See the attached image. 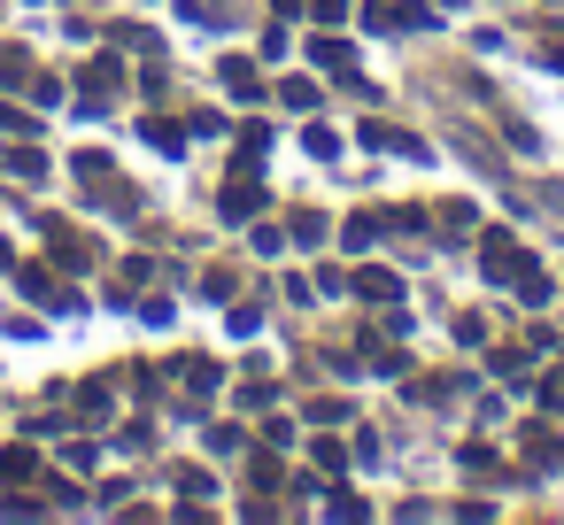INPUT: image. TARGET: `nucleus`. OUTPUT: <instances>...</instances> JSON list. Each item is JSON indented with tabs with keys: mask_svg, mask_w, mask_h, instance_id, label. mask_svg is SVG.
Returning <instances> with one entry per match:
<instances>
[{
	"mask_svg": "<svg viewBox=\"0 0 564 525\" xmlns=\"http://www.w3.org/2000/svg\"><path fill=\"white\" fill-rule=\"evenodd\" d=\"M479 271H487V286H510L518 302H541L549 294V278H541V263L510 240V232H487V248H479Z\"/></svg>",
	"mask_w": 564,
	"mask_h": 525,
	"instance_id": "obj_1",
	"label": "nucleus"
},
{
	"mask_svg": "<svg viewBox=\"0 0 564 525\" xmlns=\"http://www.w3.org/2000/svg\"><path fill=\"white\" fill-rule=\"evenodd\" d=\"M263 201H271V186H263V178H256L248 163H240V171H232V186L217 194V209H225L232 225H240V217H263Z\"/></svg>",
	"mask_w": 564,
	"mask_h": 525,
	"instance_id": "obj_2",
	"label": "nucleus"
},
{
	"mask_svg": "<svg viewBox=\"0 0 564 525\" xmlns=\"http://www.w3.org/2000/svg\"><path fill=\"white\" fill-rule=\"evenodd\" d=\"M364 17H371L379 32H417V24H433L425 0H364Z\"/></svg>",
	"mask_w": 564,
	"mask_h": 525,
	"instance_id": "obj_3",
	"label": "nucleus"
},
{
	"mask_svg": "<svg viewBox=\"0 0 564 525\" xmlns=\"http://www.w3.org/2000/svg\"><path fill=\"white\" fill-rule=\"evenodd\" d=\"M310 63H317V70H333V78H356V47H348V40H333V32H325V40H310Z\"/></svg>",
	"mask_w": 564,
	"mask_h": 525,
	"instance_id": "obj_4",
	"label": "nucleus"
},
{
	"mask_svg": "<svg viewBox=\"0 0 564 525\" xmlns=\"http://www.w3.org/2000/svg\"><path fill=\"white\" fill-rule=\"evenodd\" d=\"M364 147H387V155H425V140H417V132H394V124H371V117H364Z\"/></svg>",
	"mask_w": 564,
	"mask_h": 525,
	"instance_id": "obj_5",
	"label": "nucleus"
},
{
	"mask_svg": "<svg viewBox=\"0 0 564 525\" xmlns=\"http://www.w3.org/2000/svg\"><path fill=\"white\" fill-rule=\"evenodd\" d=\"M47 248H55V263H63V271H86V263H94V248H86L78 232H63V225H47Z\"/></svg>",
	"mask_w": 564,
	"mask_h": 525,
	"instance_id": "obj_6",
	"label": "nucleus"
},
{
	"mask_svg": "<svg viewBox=\"0 0 564 525\" xmlns=\"http://www.w3.org/2000/svg\"><path fill=\"white\" fill-rule=\"evenodd\" d=\"M356 294H364L371 309H394V302H402V278H394V271H364V278H356Z\"/></svg>",
	"mask_w": 564,
	"mask_h": 525,
	"instance_id": "obj_7",
	"label": "nucleus"
},
{
	"mask_svg": "<svg viewBox=\"0 0 564 525\" xmlns=\"http://www.w3.org/2000/svg\"><path fill=\"white\" fill-rule=\"evenodd\" d=\"M24 294H32V302H47V309H78V294H70V286H55V271H24Z\"/></svg>",
	"mask_w": 564,
	"mask_h": 525,
	"instance_id": "obj_8",
	"label": "nucleus"
},
{
	"mask_svg": "<svg viewBox=\"0 0 564 525\" xmlns=\"http://www.w3.org/2000/svg\"><path fill=\"white\" fill-rule=\"evenodd\" d=\"M0 86H32V55L17 40H0Z\"/></svg>",
	"mask_w": 564,
	"mask_h": 525,
	"instance_id": "obj_9",
	"label": "nucleus"
},
{
	"mask_svg": "<svg viewBox=\"0 0 564 525\" xmlns=\"http://www.w3.org/2000/svg\"><path fill=\"white\" fill-rule=\"evenodd\" d=\"M117 78H124V63H94V70H86V94H94V101H109V94H117Z\"/></svg>",
	"mask_w": 564,
	"mask_h": 525,
	"instance_id": "obj_10",
	"label": "nucleus"
},
{
	"mask_svg": "<svg viewBox=\"0 0 564 525\" xmlns=\"http://www.w3.org/2000/svg\"><path fill=\"white\" fill-rule=\"evenodd\" d=\"M525 456H533V463H564V440H556V433H541V425H533V433H525Z\"/></svg>",
	"mask_w": 564,
	"mask_h": 525,
	"instance_id": "obj_11",
	"label": "nucleus"
},
{
	"mask_svg": "<svg viewBox=\"0 0 564 525\" xmlns=\"http://www.w3.org/2000/svg\"><path fill=\"white\" fill-rule=\"evenodd\" d=\"M0 132H9V140H32V132H40V117H24L17 101H0Z\"/></svg>",
	"mask_w": 564,
	"mask_h": 525,
	"instance_id": "obj_12",
	"label": "nucleus"
},
{
	"mask_svg": "<svg viewBox=\"0 0 564 525\" xmlns=\"http://www.w3.org/2000/svg\"><path fill=\"white\" fill-rule=\"evenodd\" d=\"M379 232H387V217H371V209H364V217H348V248H371Z\"/></svg>",
	"mask_w": 564,
	"mask_h": 525,
	"instance_id": "obj_13",
	"label": "nucleus"
},
{
	"mask_svg": "<svg viewBox=\"0 0 564 525\" xmlns=\"http://www.w3.org/2000/svg\"><path fill=\"white\" fill-rule=\"evenodd\" d=\"M279 101H286V109H317V86H310V78H286Z\"/></svg>",
	"mask_w": 564,
	"mask_h": 525,
	"instance_id": "obj_14",
	"label": "nucleus"
},
{
	"mask_svg": "<svg viewBox=\"0 0 564 525\" xmlns=\"http://www.w3.org/2000/svg\"><path fill=\"white\" fill-rule=\"evenodd\" d=\"M186 386L209 394V386H217V363H209V356H186Z\"/></svg>",
	"mask_w": 564,
	"mask_h": 525,
	"instance_id": "obj_15",
	"label": "nucleus"
},
{
	"mask_svg": "<svg viewBox=\"0 0 564 525\" xmlns=\"http://www.w3.org/2000/svg\"><path fill=\"white\" fill-rule=\"evenodd\" d=\"M9 171H17V178H40L47 163H40V147H9Z\"/></svg>",
	"mask_w": 564,
	"mask_h": 525,
	"instance_id": "obj_16",
	"label": "nucleus"
},
{
	"mask_svg": "<svg viewBox=\"0 0 564 525\" xmlns=\"http://www.w3.org/2000/svg\"><path fill=\"white\" fill-rule=\"evenodd\" d=\"M294 240H302V248H317V240H325V217H317V209H302V217H294Z\"/></svg>",
	"mask_w": 564,
	"mask_h": 525,
	"instance_id": "obj_17",
	"label": "nucleus"
},
{
	"mask_svg": "<svg viewBox=\"0 0 564 525\" xmlns=\"http://www.w3.org/2000/svg\"><path fill=\"white\" fill-rule=\"evenodd\" d=\"M0 479H32V448H9V456H0Z\"/></svg>",
	"mask_w": 564,
	"mask_h": 525,
	"instance_id": "obj_18",
	"label": "nucleus"
},
{
	"mask_svg": "<svg viewBox=\"0 0 564 525\" xmlns=\"http://www.w3.org/2000/svg\"><path fill=\"white\" fill-rule=\"evenodd\" d=\"M248 486H263V494H271V486H279V463H271V456H256V463H248Z\"/></svg>",
	"mask_w": 564,
	"mask_h": 525,
	"instance_id": "obj_19",
	"label": "nucleus"
},
{
	"mask_svg": "<svg viewBox=\"0 0 564 525\" xmlns=\"http://www.w3.org/2000/svg\"><path fill=\"white\" fill-rule=\"evenodd\" d=\"M310 17H317V24H340V17H348V0H310Z\"/></svg>",
	"mask_w": 564,
	"mask_h": 525,
	"instance_id": "obj_20",
	"label": "nucleus"
},
{
	"mask_svg": "<svg viewBox=\"0 0 564 525\" xmlns=\"http://www.w3.org/2000/svg\"><path fill=\"white\" fill-rule=\"evenodd\" d=\"M541 63H549V70H556V78H564V32H556V40H549V47H541Z\"/></svg>",
	"mask_w": 564,
	"mask_h": 525,
	"instance_id": "obj_21",
	"label": "nucleus"
}]
</instances>
